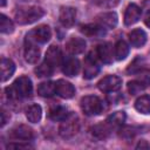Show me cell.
I'll list each match as a JSON object with an SVG mask.
<instances>
[{
	"label": "cell",
	"instance_id": "6da1fadb",
	"mask_svg": "<svg viewBox=\"0 0 150 150\" xmlns=\"http://www.w3.org/2000/svg\"><path fill=\"white\" fill-rule=\"evenodd\" d=\"M33 91V84L29 77L21 76L16 79L11 87L6 88L7 96L11 98H22L28 97Z\"/></svg>",
	"mask_w": 150,
	"mask_h": 150
},
{
	"label": "cell",
	"instance_id": "7a4b0ae2",
	"mask_svg": "<svg viewBox=\"0 0 150 150\" xmlns=\"http://www.w3.org/2000/svg\"><path fill=\"white\" fill-rule=\"evenodd\" d=\"M45 15V9L38 6L21 7L15 12V20L20 25H29L40 20Z\"/></svg>",
	"mask_w": 150,
	"mask_h": 150
},
{
	"label": "cell",
	"instance_id": "3957f363",
	"mask_svg": "<svg viewBox=\"0 0 150 150\" xmlns=\"http://www.w3.org/2000/svg\"><path fill=\"white\" fill-rule=\"evenodd\" d=\"M80 104H81L82 111L88 116L100 115L103 110L102 101L97 96H94V95H88V96L82 97Z\"/></svg>",
	"mask_w": 150,
	"mask_h": 150
},
{
	"label": "cell",
	"instance_id": "277c9868",
	"mask_svg": "<svg viewBox=\"0 0 150 150\" xmlns=\"http://www.w3.org/2000/svg\"><path fill=\"white\" fill-rule=\"evenodd\" d=\"M77 131H79V121H77V117L74 116L73 114H69L68 117L66 120H63L62 123H61V125H60V129H59L60 136L63 137V138H70Z\"/></svg>",
	"mask_w": 150,
	"mask_h": 150
},
{
	"label": "cell",
	"instance_id": "5b68a950",
	"mask_svg": "<svg viewBox=\"0 0 150 150\" xmlns=\"http://www.w3.org/2000/svg\"><path fill=\"white\" fill-rule=\"evenodd\" d=\"M50 36H52L50 28L47 25H42V26H39L35 29H33L27 35V40H30V41L38 42V43H46L49 41Z\"/></svg>",
	"mask_w": 150,
	"mask_h": 150
},
{
	"label": "cell",
	"instance_id": "8992f818",
	"mask_svg": "<svg viewBox=\"0 0 150 150\" xmlns=\"http://www.w3.org/2000/svg\"><path fill=\"white\" fill-rule=\"evenodd\" d=\"M98 89L104 93H112L121 88L122 80L116 75H108L98 82Z\"/></svg>",
	"mask_w": 150,
	"mask_h": 150
},
{
	"label": "cell",
	"instance_id": "52a82bcc",
	"mask_svg": "<svg viewBox=\"0 0 150 150\" xmlns=\"http://www.w3.org/2000/svg\"><path fill=\"white\" fill-rule=\"evenodd\" d=\"M100 71V66L96 60V57L93 56V54H89L84 60V68H83V77L87 80L94 79Z\"/></svg>",
	"mask_w": 150,
	"mask_h": 150
},
{
	"label": "cell",
	"instance_id": "ba28073f",
	"mask_svg": "<svg viewBox=\"0 0 150 150\" xmlns=\"http://www.w3.org/2000/svg\"><path fill=\"white\" fill-rule=\"evenodd\" d=\"M75 19H76V9L74 7H69V6L61 7L60 14H59V20L62 26L71 27L75 23Z\"/></svg>",
	"mask_w": 150,
	"mask_h": 150
},
{
	"label": "cell",
	"instance_id": "9c48e42d",
	"mask_svg": "<svg viewBox=\"0 0 150 150\" xmlns=\"http://www.w3.org/2000/svg\"><path fill=\"white\" fill-rule=\"evenodd\" d=\"M117 14L115 12H105V13H101L96 16V23H98L100 26H102L105 29H111L115 28L117 25Z\"/></svg>",
	"mask_w": 150,
	"mask_h": 150
},
{
	"label": "cell",
	"instance_id": "30bf717a",
	"mask_svg": "<svg viewBox=\"0 0 150 150\" xmlns=\"http://www.w3.org/2000/svg\"><path fill=\"white\" fill-rule=\"evenodd\" d=\"M55 88H56V94L61 96L62 98H71L75 95V88L74 86L66 81V80H59L55 82Z\"/></svg>",
	"mask_w": 150,
	"mask_h": 150
},
{
	"label": "cell",
	"instance_id": "8fae6325",
	"mask_svg": "<svg viewBox=\"0 0 150 150\" xmlns=\"http://www.w3.org/2000/svg\"><path fill=\"white\" fill-rule=\"evenodd\" d=\"M66 49L68 50L69 54L71 55H79L82 54L86 49V41L82 38H77V36H73L68 40V42L66 43Z\"/></svg>",
	"mask_w": 150,
	"mask_h": 150
},
{
	"label": "cell",
	"instance_id": "7c38bea8",
	"mask_svg": "<svg viewBox=\"0 0 150 150\" xmlns=\"http://www.w3.org/2000/svg\"><path fill=\"white\" fill-rule=\"evenodd\" d=\"M141 14H142V11L141 8L135 5V4H131L127 7L125 9V14H124V23L127 26H131L134 23H136L139 18H141Z\"/></svg>",
	"mask_w": 150,
	"mask_h": 150
},
{
	"label": "cell",
	"instance_id": "4fadbf2b",
	"mask_svg": "<svg viewBox=\"0 0 150 150\" xmlns=\"http://www.w3.org/2000/svg\"><path fill=\"white\" fill-rule=\"evenodd\" d=\"M11 137L14 139H20V141H28L33 138V130L27 127V125H18L12 129L11 131Z\"/></svg>",
	"mask_w": 150,
	"mask_h": 150
},
{
	"label": "cell",
	"instance_id": "5bb4252c",
	"mask_svg": "<svg viewBox=\"0 0 150 150\" xmlns=\"http://www.w3.org/2000/svg\"><path fill=\"white\" fill-rule=\"evenodd\" d=\"M61 60H62L61 49L57 46H50L46 52L45 61L48 64H50L52 67H55V66H59L61 63Z\"/></svg>",
	"mask_w": 150,
	"mask_h": 150
},
{
	"label": "cell",
	"instance_id": "9a60e30c",
	"mask_svg": "<svg viewBox=\"0 0 150 150\" xmlns=\"http://www.w3.org/2000/svg\"><path fill=\"white\" fill-rule=\"evenodd\" d=\"M25 60L28 63H36L40 59V49L33 43V41L28 40V42L26 43L25 47Z\"/></svg>",
	"mask_w": 150,
	"mask_h": 150
},
{
	"label": "cell",
	"instance_id": "2e32d148",
	"mask_svg": "<svg viewBox=\"0 0 150 150\" xmlns=\"http://www.w3.org/2000/svg\"><path fill=\"white\" fill-rule=\"evenodd\" d=\"M62 71L64 75L67 76H76L80 71V62L75 57H69L64 62H63V66H62Z\"/></svg>",
	"mask_w": 150,
	"mask_h": 150
},
{
	"label": "cell",
	"instance_id": "e0dca14e",
	"mask_svg": "<svg viewBox=\"0 0 150 150\" xmlns=\"http://www.w3.org/2000/svg\"><path fill=\"white\" fill-rule=\"evenodd\" d=\"M81 32L90 38H100L105 34V28H103L98 23H88L81 27Z\"/></svg>",
	"mask_w": 150,
	"mask_h": 150
},
{
	"label": "cell",
	"instance_id": "ac0fdd59",
	"mask_svg": "<svg viewBox=\"0 0 150 150\" xmlns=\"http://www.w3.org/2000/svg\"><path fill=\"white\" fill-rule=\"evenodd\" d=\"M149 84H150V79H148V77L134 80L128 83V91L131 95H136V94H139L141 91H143Z\"/></svg>",
	"mask_w": 150,
	"mask_h": 150
},
{
	"label": "cell",
	"instance_id": "d6986e66",
	"mask_svg": "<svg viewBox=\"0 0 150 150\" xmlns=\"http://www.w3.org/2000/svg\"><path fill=\"white\" fill-rule=\"evenodd\" d=\"M129 40H130V43L136 47V48H139L142 46L145 45L146 42V34L143 29H134L129 33Z\"/></svg>",
	"mask_w": 150,
	"mask_h": 150
},
{
	"label": "cell",
	"instance_id": "ffe728a7",
	"mask_svg": "<svg viewBox=\"0 0 150 150\" xmlns=\"http://www.w3.org/2000/svg\"><path fill=\"white\" fill-rule=\"evenodd\" d=\"M1 81L5 82L7 80H9V77H12V75L15 71V64L12 60L2 57L1 59Z\"/></svg>",
	"mask_w": 150,
	"mask_h": 150
},
{
	"label": "cell",
	"instance_id": "44dd1931",
	"mask_svg": "<svg viewBox=\"0 0 150 150\" xmlns=\"http://www.w3.org/2000/svg\"><path fill=\"white\" fill-rule=\"evenodd\" d=\"M97 55L104 63H111L112 62V47L110 43L105 42L97 47Z\"/></svg>",
	"mask_w": 150,
	"mask_h": 150
},
{
	"label": "cell",
	"instance_id": "7402d4cb",
	"mask_svg": "<svg viewBox=\"0 0 150 150\" xmlns=\"http://www.w3.org/2000/svg\"><path fill=\"white\" fill-rule=\"evenodd\" d=\"M68 115H69V112H68L67 108H64L62 105L53 107L49 110V114H48V116H49V118L52 121H61V122L63 120H66L68 117Z\"/></svg>",
	"mask_w": 150,
	"mask_h": 150
},
{
	"label": "cell",
	"instance_id": "603a6c76",
	"mask_svg": "<svg viewBox=\"0 0 150 150\" xmlns=\"http://www.w3.org/2000/svg\"><path fill=\"white\" fill-rule=\"evenodd\" d=\"M135 108L138 112L143 115H149L150 114V96L143 95L138 97L135 102Z\"/></svg>",
	"mask_w": 150,
	"mask_h": 150
},
{
	"label": "cell",
	"instance_id": "cb8c5ba5",
	"mask_svg": "<svg viewBox=\"0 0 150 150\" xmlns=\"http://www.w3.org/2000/svg\"><path fill=\"white\" fill-rule=\"evenodd\" d=\"M129 54V46L125 41L123 40H120L116 42L115 45V48H114V55L116 57V60L121 61V60H124Z\"/></svg>",
	"mask_w": 150,
	"mask_h": 150
},
{
	"label": "cell",
	"instance_id": "d4e9b609",
	"mask_svg": "<svg viewBox=\"0 0 150 150\" xmlns=\"http://www.w3.org/2000/svg\"><path fill=\"white\" fill-rule=\"evenodd\" d=\"M55 93H56V88L54 82H50V81L42 82L38 87V94L42 97H52Z\"/></svg>",
	"mask_w": 150,
	"mask_h": 150
},
{
	"label": "cell",
	"instance_id": "484cf974",
	"mask_svg": "<svg viewBox=\"0 0 150 150\" xmlns=\"http://www.w3.org/2000/svg\"><path fill=\"white\" fill-rule=\"evenodd\" d=\"M41 116H42V109L39 104H33L30 105L27 111H26V117L29 122L32 123H38L40 122L41 120Z\"/></svg>",
	"mask_w": 150,
	"mask_h": 150
},
{
	"label": "cell",
	"instance_id": "4316f807",
	"mask_svg": "<svg viewBox=\"0 0 150 150\" xmlns=\"http://www.w3.org/2000/svg\"><path fill=\"white\" fill-rule=\"evenodd\" d=\"M110 129H111L110 125L105 122L104 124H97V125L91 128V134H93L94 137H96L98 139H104L109 135Z\"/></svg>",
	"mask_w": 150,
	"mask_h": 150
},
{
	"label": "cell",
	"instance_id": "83f0119b",
	"mask_svg": "<svg viewBox=\"0 0 150 150\" xmlns=\"http://www.w3.org/2000/svg\"><path fill=\"white\" fill-rule=\"evenodd\" d=\"M125 121V114L124 111H116L114 114H111L108 118H107V123L110 125V128H117L121 127Z\"/></svg>",
	"mask_w": 150,
	"mask_h": 150
},
{
	"label": "cell",
	"instance_id": "f1b7e54d",
	"mask_svg": "<svg viewBox=\"0 0 150 150\" xmlns=\"http://www.w3.org/2000/svg\"><path fill=\"white\" fill-rule=\"evenodd\" d=\"M0 30L4 34H9L14 30V25L9 18H7L5 14H1V22H0Z\"/></svg>",
	"mask_w": 150,
	"mask_h": 150
},
{
	"label": "cell",
	"instance_id": "f546056e",
	"mask_svg": "<svg viewBox=\"0 0 150 150\" xmlns=\"http://www.w3.org/2000/svg\"><path fill=\"white\" fill-rule=\"evenodd\" d=\"M53 68L54 67H52L50 64H48L45 61L42 64H40L35 68V74L40 77H47V76H50L53 74Z\"/></svg>",
	"mask_w": 150,
	"mask_h": 150
},
{
	"label": "cell",
	"instance_id": "4dcf8cb0",
	"mask_svg": "<svg viewBox=\"0 0 150 150\" xmlns=\"http://www.w3.org/2000/svg\"><path fill=\"white\" fill-rule=\"evenodd\" d=\"M120 0H96V2L101 6V7H104V8H111V7H115L117 4H118Z\"/></svg>",
	"mask_w": 150,
	"mask_h": 150
},
{
	"label": "cell",
	"instance_id": "1f68e13d",
	"mask_svg": "<svg viewBox=\"0 0 150 150\" xmlns=\"http://www.w3.org/2000/svg\"><path fill=\"white\" fill-rule=\"evenodd\" d=\"M12 148H14V149H28V148H30V145L21 144V143H13V144H8L7 145V149H12Z\"/></svg>",
	"mask_w": 150,
	"mask_h": 150
},
{
	"label": "cell",
	"instance_id": "d6a6232c",
	"mask_svg": "<svg viewBox=\"0 0 150 150\" xmlns=\"http://www.w3.org/2000/svg\"><path fill=\"white\" fill-rule=\"evenodd\" d=\"M137 149H149L150 148V145L145 142V141H141L138 144H137V146H136Z\"/></svg>",
	"mask_w": 150,
	"mask_h": 150
},
{
	"label": "cell",
	"instance_id": "836d02e7",
	"mask_svg": "<svg viewBox=\"0 0 150 150\" xmlns=\"http://www.w3.org/2000/svg\"><path fill=\"white\" fill-rule=\"evenodd\" d=\"M6 122H7V118H6V111L2 110V111H1V127H4V125L6 124Z\"/></svg>",
	"mask_w": 150,
	"mask_h": 150
},
{
	"label": "cell",
	"instance_id": "e575fe53",
	"mask_svg": "<svg viewBox=\"0 0 150 150\" xmlns=\"http://www.w3.org/2000/svg\"><path fill=\"white\" fill-rule=\"evenodd\" d=\"M145 25L150 28V11L148 12V14H146V18H145Z\"/></svg>",
	"mask_w": 150,
	"mask_h": 150
},
{
	"label": "cell",
	"instance_id": "d590c367",
	"mask_svg": "<svg viewBox=\"0 0 150 150\" xmlns=\"http://www.w3.org/2000/svg\"><path fill=\"white\" fill-rule=\"evenodd\" d=\"M5 4H6V0H1V6H2V7L5 6Z\"/></svg>",
	"mask_w": 150,
	"mask_h": 150
}]
</instances>
